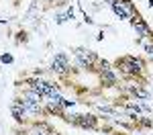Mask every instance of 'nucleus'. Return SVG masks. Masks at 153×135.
<instances>
[{
    "label": "nucleus",
    "instance_id": "obj_16",
    "mask_svg": "<svg viewBox=\"0 0 153 135\" xmlns=\"http://www.w3.org/2000/svg\"><path fill=\"white\" fill-rule=\"evenodd\" d=\"M74 104H76V100H65V98H63V104H61V107L70 109V107H74Z\"/></svg>",
    "mask_w": 153,
    "mask_h": 135
},
{
    "label": "nucleus",
    "instance_id": "obj_8",
    "mask_svg": "<svg viewBox=\"0 0 153 135\" xmlns=\"http://www.w3.org/2000/svg\"><path fill=\"white\" fill-rule=\"evenodd\" d=\"M110 6H112V10H114V14H117L118 19H133V16H131V12H129V8H127L120 0L114 2V4H110Z\"/></svg>",
    "mask_w": 153,
    "mask_h": 135
},
{
    "label": "nucleus",
    "instance_id": "obj_14",
    "mask_svg": "<svg viewBox=\"0 0 153 135\" xmlns=\"http://www.w3.org/2000/svg\"><path fill=\"white\" fill-rule=\"evenodd\" d=\"M141 43L145 45V51H147V53H153V43H149V41H145V39H141Z\"/></svg>",
    "mask_w": 153,
    "mask_h": 135
},
{
    "label": "nucleus",
    "instance_id": "obj_2",
    "mask_svg": "<svg viewBox=\"0 0 153 135\" xmlns=\"http://www.w3.org/2000/svg\"><path fill=\"white\" fill-rule=\"evenodd\" d=\"M76 57L80 60V66H82V68H90V66L96 61V53L94 51H88V49L78 47L76 49Z\"/></svg>",
    "mask_w": 153,
    "mask_h": 135
},
{
    "label": "nucleus",
    "instance_id": "obj_7",
    "mask_svg": "<svg viewBox=\"0 0 153 135\" xmlns=\"http://www.w3.org/2000/svg\"><path fill=\"white\" fill-rule=\"evenodd\" d=\"M100 80H102V84H106V86H117V82H118L117 74L112 72V70H102V72H100Z\"/></svg>",
    "mask_w": 153,
    "mask_h": 135
},
{
    "label": "nucleus",
    "instance_id": "obj_3",
    "mask_svg": "<svg viewBox=\"0 0 153 135\" xmlns=\"http://www.w3.org/2000/svg\"><path fill=\"white\" fill-rule=\"evenodd\" d=\"M51 70L57 74H65L70 70V61H68V55L65 53H57L55 55V60L51 61Z\"/></svg>",
    "mask_w": 153,
    "mask_h": 135
},
{
    "label": "nucleus",
    "instance_id": "obj_5",
    "mask_svg": "<svg viewBox=\"0 0 153 135\" xmlns=\"http://www.w3.org/2000/svg\"><path fill=\"white\" fill-rule=\"evenodd\" d=\"M133 27H135V31H137V37H139V39H147V37L151 35V33H149V27L145 25V21H143L139 14L133 19Z\"/></svg>",
    "mask_w": 153,
    "mask_h": 135
},
{
    "label": "nucleus",
    "instance_id": "obj_17",
    "mask_svg": "<svg viewBox=\"0 0 153 135\" xmlns=\"http://www.w3.org/2000/svg\"><path fill=\"white\" fill-rule=\"evenodd\" d=\"M139 121H141L145 127H151V125H153V119H139Z\"/></svg>",
    "mask_w": 153,
    "mask_h": 135
},
{
    "label": "nucleus",
    "instance_id": "obj_18",
    "mask_svg": "<svg viewBox=\"0 0 153 135\" xmlns=\"http://www.w3.org/2000/svg\"><path fill=\"white\" fill-rule=\"evenodd\" d=\"M149 6H153V0H149Z\"/></svg>",
    "mask_w": 153,
    "mask_h": 135
},
{
    "label": "nucleus",
    "instance_id": "obj_6",
    "mask_svg": "<svg viewBox=\"0 0 153 135\" xmlns=\"http://www.w3.org/2000/svg\"><path fill=\"white\" fill-rule=\"evenodd\" d=\"M10 110H12V117H14L16 121H23V119H25V113H27V110H25L23 100H21V98H16V100L10 104Z\"/></svg>",
    "mask_w": 153,
    "mask_h": 135
},
{
    "label": "nucleus",
    "instance_id": "obj_9",
    "mask_svg": "<svg viewBox=\"0 0 153 135\" xmlns=\"http://www.w3.org/2000/svg\"><path fill=\"white\" fill-rule=\"evenodd\" d=\"M21 100H23V107L29 115H39V113H41V104H39V102H31V100H27V98H21Z\"/></svg>",
    "mask_w": 153,
    "mask_h": 135
},
{
    "label": "nucleus",
    "instance_id": "obj_11",
    "mask_svg": "<svg viewBox=\"0 0 153 135\" xmlns=\"http://www.w3.org/2000/svg\"><path fill=\"white\" fill-rule=\"evenodd\" d=\"M23 98H27V100H31V102H39V104H41V94H39V92H35V90H27V92H25L23 94Z\"/></svg>",
    "mask_w": 153,
    "mask_h": 135
},
{
    "label": "nucleus",
    "instance_id": "obj_12",
    "mask_svg": "<svg viewBox=\"0 0 153 135\" xmlns=\"http://www.w3.org/2000/svg\"><path fill=\"white\" fill-rule=\"evenodd\" d=\"M98 109L102 110V113H106V115H110V117H117V110H114V109H110V107H106V104H100Z\"/></svg>",
    "mask_w": 153,
    "mask_h": 135
},
{
    "label": "nucleus",
    "instance_id": "obj_10",
    "mask_svg": "<svg viewBox=\"0 0 153 135\" xmlns=\"http://www.w3.org/2000/svg\"><path fill=\"white\" fill-rule=\"evenodd\" d=\"M129 90L137 98H141V100H147V98H149V92H147V90H143L141 86H129Z\"/></svg>",
    "mask_w": 153,
    "mask_h": 135
},
{
    "label": "nucleus",
    "instance_id": "obj_4",
    "mask_svg": "<svg viewBox=\"0 0 153 135\" xmlns=\"http://www.w3.org/2000/svg\"><path fill=\"white\" fill-rule=\"evenodd\" d=\"M74 123L76 125H80V127H84V129H94L96 123H98V119L96 117H92V115H74Z\"/></svg>",
    "mask_w": 153,
    "mask_h": 135
},
{
    "label": "nucleus",
    "instance_id": "obj_13",
    "mask_svg": "<svg viewBox=\"0 0 153 135\" xmlns=\"http://www.w3.org/2000/svg\"><path fill=\"white\" fill-rule=\"evenodd\" d=\"M0 61L2 63H12V55L10 53H4V55H0Z\"/></svg>",
    "mask_w": 153,
    "mask_h": 135
},
{
    "label": "nucleus",
    "instance_id": "obj_15",
    "mask_svg": "<svg viewBox=\"0 0 153 135\" xmlns=\"http://www.w3.org/2000/svg\"><path fill=\"white\" fill-rule=\"evenodd\" d=\"M63 16H65V21H71V19L76 16V14H74V8H68V12H65Z\"/></svg>",
    "mask_w": 153,
    "mask_h": 135
},
{
    "label": "nucleus",
    "instance_id": "obj_1",
    "mask_svg": "<svg viewBox=\"0 0 153 135\" xmlns=\"http://www.w3.org/2000/svg\"><path fill=\"white\" fill-rule=\"evenodd\" d=\"M117 63H118V68H120L125 74H129V76H133V74H139V72L143 70V61L137 60V57H133V55L120 57Z\"/></svg>",
    "mask_w": 153,
    "mask_h": 135
}]
</instances>
